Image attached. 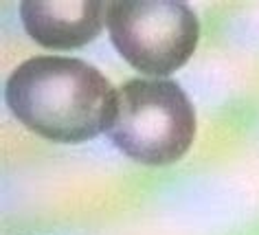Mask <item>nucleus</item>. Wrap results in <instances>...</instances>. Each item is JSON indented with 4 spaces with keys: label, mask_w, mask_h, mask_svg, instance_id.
Returning <instances> with one entry per match:
<instances>
[{
    "label": "nucleus",
    "mask_w": 259,
    "mask_h": 235,
    "mask_svg": "<svg viewBox=\"0 0 259 235\" xmlns=\"http://www.w3.org/2000/svg\"><path fill=\"white\" fill-rule=\"evenodd\" d=\"M7 106L31 132L55 143H81L108 132L116 90L88 62L37 55L22 62L5 86Z\"/></svg>",
    "instance_id": "1"
},
{
    "label": "nucleus",
    "mask_w": 259,
    "mask_h": 235,
    "mask_svg": "<svg viewBox=\"0 0 259 235\" xmlns=\"http://www.w3.org/2000/svg\"><path fill=\"white\" fill-rule=\"evenodd\" d=\"M110 141L141 165H169L189 152L196 108L174 80H130L116 88Z\"/></svg>",
    "instance_id": "2"
},
{
    "label": "nucleus",
    "mask_w": 259,
    "mask_h": 235,
    "mask_svg": "<svg viewBox=\"0 0 259 235\" xmlns=\"http://www.w3.org/2000/svg\"><path fill=\"white\" fill-rule=\"evenodd\" d=\"M110 40L130 66L147 75H169L189 62L200 22L185 3L125 0L106 9Z\"/></svg>",
    "instance_id": "3"
},
{
    "label": "nucleus",
    "mask_w": 259,
    "mask_h": 235,
    "mask_svg": "<svg viewBox=\"0 0 259 235\" xmlns=\"http://www.w3.org/2000/svg\"><path fill=\"white\" fill-rule=\"evenodd\" d=\"M103 3H22L24 31L47 49H77L101 33Z\"/></svg>",
    "instance_id": "4"
}]
</instances>
